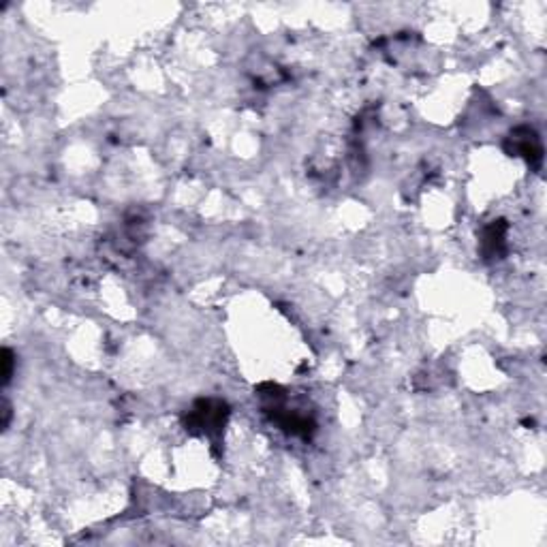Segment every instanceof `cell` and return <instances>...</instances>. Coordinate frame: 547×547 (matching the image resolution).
<instances>
[{"mask_svg": "<svg viewBox=\"0 0 547 547\" xmlns=\"http://www.w3.org/2000/svg\"><path fill=\"white\" fill-rule=\"evenodd\" d=\"M225 417H227V406L222 402H214V400H201L197 402L195 411L190 413V419H188V428H204V430H210V428H220L225 424ZM186 428V430H188Z\"/></svg>", "mask_w": 547, "mask_h": 547, "instance_id": "1", "label": "cell"}, {"mask_svg": "<svg viewBox=\"0 0 547 547\" xmlns=\"http://www.w3.org/2000/svg\"><path fill=\"white\" fill-rule=\"evenodd\" d=\"M13 366H15L13 351L11 349H5L3 351V385H9V381L13 377Z\"/></svg>", "mask_w": 547, "mask_h": 547, "instance_id": "2", "label": "cell"}]
</instances>
